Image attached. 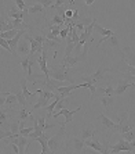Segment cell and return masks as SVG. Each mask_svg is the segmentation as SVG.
<instances>
[{
	"label": "cell",
	"instance_id": "obj_4",
	"mask_svg": "<svg viewBox=\"0 0 135 154\" xmlns=\"http://www.w3.org/2000/svg\"><path fill=\"white\" fill-rule=\"evenodd\" d=\"M134 149H135V142L134 140H132V142H127V140L123 139V137H121L116 144H110V153L112 154L124 153V151L130 153V151H132Z\"/></svg>",
	"mask_w": 135,
	"mask_h": 154
},
{
	"label": "cell",
	"instance_id": "obj_34",
	"mask_svg": "<svg viewBox=\"0 0 135 154\" xmlns=\"http://www.w3.org/2000/svg\"><path fill=\"white\" fill-rule=\"evenodd\" d=\"M121 137L125 139L127 142H132V140L135 139V129L132 128V129H130V131H127V132L121 133Z\"/></svg>",
	"mask_w": 135,
	"mask_h": 154
},
{
	"label": "cell",
	"instance_id": "obj_22",
	"mask_svg": "<svg viewBox=\"0 0 135 154\" xmlns=\"http://www.w3.org/2000/svg\"><path fill=\"white\" fill-rule=\"evenodd\" d=\"M101 94H108V96H114V88L112 83H109L108 86L105 88H96V92H95V97L96 96H101Z\"/></svg>",
	"mask_w": 135,
	"mask_h": 154
},
{
	"label": "cell",
	"instance_id": "obj_5",
	"mask_svg": "<svg viewBox=\"0 0 135 154\" xmlns=\"http://www.w3.org/2000/svg\"><path fill=\"white\" fill-rule=\"evenodd\" d=\"M84 146H85V143L83 139L76 137V136H70V137H68L66 143H65V151L72 150V151H75V153H82Z\"/></svg>",
	"mask_w": 135,
	"mask_h": 154
},
{
	"label": "cell",
	"instance_id": "obj_47",
	"mask_svg": "<svg viewBox=\"0 0 135 154\" xmlns=\"http://www.w3.org/2000/svg\"><path fill=\"white\" fill-rule=\"evenodd\" d=\"M131 88H134L135 89V76L132 78V81H131Z\"/></svg>",
	"mask_w": 135,
	"mask_h": 154
},
{
	"label": "cell",
	"instance_id": "obj_6",
	"mask_svg": "<svg viewBox=\"0 0 135 154\" xmlns=\"http://www.w3.org/2000/svg\"><path fill=\"white\" fill-rule=\"evenodd\" d=\"M108 71H112V68H108V67H99L94 74H91V75H84V76H82V79L84 81V82H90V83H93V85H95L96 82H101V81H102L105 72H108Z\"/></svg>",
	"mask_w": 135,
	"mask_h": 154
},
{
	"label": "cell",
	"instance_id": "obj_46",
	"mask_svg": "<svg viewBox=\"0 0 135 154\" xmlns=\"http://www.w3.org/2000/svg\"><path fill=\"white\" fill-rule=\"evenodd\" d=\"M94 2H95V0H84V4L85 6H93Z\"/></svg>",
	"mask_w": 135,
	"mask_h": 154
},
{
	"label": "cell",
	"instance_id": "obj_38",
	"mask_svg": "<svg viewBox=\"0 0 135 154\" xmlns=\"http://www.w3.org/2000/svg\"><path fill=\"white\" fill-rule=\"evenodd\" d=\"M10 136H15V135L11 132V131H1V129H0V142L3 139H7V137H10Z\"/></svg>",
	"mask_w": 135,
	"mask_h": 154
},
{
	"label": "cell",
	"instance_id": "obj_19",
	"mask_svg": "<svg viewBox=\"0 0 135 154\" xmlns=\"http://www.w3.org/2000/svg\"><path fill=\"white\" fill-rule=\"evenodd\" d=\"M48 139H50V135H48V133H43L42 136H39L36 139L40 144H42V154L51 153L50 149H48Z\"/></svg>",
	"mask_w": 135,
	"mask_h": 154
},
{
	"label": "cell",
	"instance_id": "obj_2",
	"mask_svg": "<svg viewBox=\"0 0 135 154\" xmlns=\"http://www.w3.org/2000/svg\"><path fill=\"white\" fill-rule=\"evenodd\" d=\"M65 128H66L65 125H61L57 135L50 136V139H48V149L51 153L65 151V143H66V129Z\"/></svg>",
	"mask_w": 135,
	"mask_h": 154
},
{
	"label": "cell",
	"instance_id": "obj_8",
	"mask_svg": "<svg viewBox=\"0 0 135 154\" xmlns=\"http://www.w3.org/2000/svg\"><path fill=\"white\" fill-rule=\"evenodd\" d=\"M98 121H99V124L103 126V128H106V129H109L110 132H112V135H113L114 132H119V125L116 124V122H113L110 118H108L105 114H102L101 112L99 115H98Z\"/></svg>",
	"mask_w": 135,
	"mask_h": 154
},
{
	"label": "cell",
	"instance_id": "obj_13",
	"mask_svg": "<svg viewBox=\"0 0 135 154\" xmlns=\"http://www.w3.org/2000/svg\"><path fill=\"white\" fill-rule=\"evenodd\" d=\"M29 51H30V43L24 36V39L21 38V40H19V43L17 46V54L18 56H28Z\"/></svg>",
	"mask_w": 135,
	"mask_h": 154
},
{
	"label": "cell",
	"instance_id": "obj_23",
	"mask_svg": "<svg viewBox=\"0 0 135 154\" xmlns=\"http://www.w3.org/2000/svg\"><path fill=\"white\" fill-rule=\"evenodd\" d=\"M75 47H76V45H75V42H73V39H72V35L69 33L66 38V47H65V57L64 58L72 56V51L75 50Z\"/></svg>",
	"mask_w": 135,
	"mask_h": 154
},
{
	"label": "cell",
	"instance_id": "obj_1",
	"mask_svg": "<svg viewBox=\"0 0 135 154\" xmlns=\"http://www.w3.org/2000/svg\"><path fill=\"white\" fill-rule=\"evenodd\" d=\"M77 72V69L75 67H66V65H53L48 68V75L55 81L59 82H69L75 83V74Z\"/></svg>",
	"mask_w": 135,
	"mask_h": 154
},
{
	"label": "cell",
	"instance_id": "obj_30",
	"mask_svg": "<svg viewBox=\"0 0 135 154\" xmlns=\"http://www.w3.org/2000/svg\"><path fill=\"white\" fill-rule=\"evenodd\" d=\"M14 94L17 96L18 104H21L22 107H28V101H26L25 96H24V92H22V89H18L17 92H14Z\"/></svg>",
	"mask_w": 135,
	"mask_h": 154
},
{
	"label": "cell",
	"instance_id": "obj_40",
	"mask_svg": "<svg viewBox=\"0 0 135 154\" xmlns=\"http://www.w3.org/2000/svg\"><path fill=\"white\" fill-rule=\"evenodd\" d=\"M14 2H15V4H17L18 10H21V11L28 10V7H26V4H25V2H24V0H14Z\"/></svg>",
	"mask_w": 135,
	"mask_h": 154
},
{
	"label": "cell",
	"instance_id": "obj_32",
	"mask_svg": "<svg viewBox=\"0 0 135 154\" xmlns=\"http://www.w3.org/2000/svg\"><path fill=\"white\" fill-rule=\"evenodd\" d=\"M18 33V29H10V31H6V32H0V38H4V39H13L15 35Z\"/></svg>",
	"mask_w": 135,
	"mask_h": 154
},
{
	"label": "cell",
	"instance_id": "obj_37",
	"mask_svg": "<svg viewBox=\"0 0 135 154\" xmlns=\"http://www.w3.org/2000/svg\"><path fill=\"white\" fill-rule=\"evenodd\" d=\"M70 33V26H66V28H62L61 29V32H59V38L62 40H66V38H68V35Z\"/></svg>",
	"mask_w": 135,
	"mask_h": 154
},
{
	"label": "cell",
	"instance_id": "obj_16",
	"mask_svg": "<svg viewBox=\"0 0 135 154\" xmlns=\"http://www.w3.org/2000/svg\"><path fill=\"white\" fill-rule=\"evenodd\" d=\"M26 82H28V79H26V76H24V78L21 79V89H22V92H24V96H25L26 101H28V106H29V104H32L33 99H35L36 96H39V94H37V92L30 93L28 90V88H26Z\"/></svg>",
	"mask_w": 135,
	"mask_h": 154
},
{
	"label": "cell",
	"instance_id": "obj_9",
	"mask_svg": "<svg viewBox=\"0 0 135 154\" xmlns=\"http://www.w3.org/2000/svg\"><path fill=\"white\" fill-rule=\"evenodd\" d=\"M80 110H82V106H79L76 110H66V108H62V110H59L58 112H54L53 117H54V118H58L59 115H64V117H65V122L62 124V125L66 126L69 122H72V118H73V115H75L76 112H79Z\"/></svg>",
	"mask_w": 135,
	"mask_h": 154
},
{
	"label": "cell",
	"instance_id": "obj_10",
	"mask_svg": "<svg viewBox=\"0 0 135 154\" xmlns=\"http://www.w3.org/2000/svg\"><path fill=\"white\" fill-rule=\"evenodd\" d=\"M95 133H96V131L93 124H85V125H83L82 129H80L79 137L83 140H87V139H91V137L95 136Z\"/></svg>",
	"mask_w": 135,
	"mask_h": 154
},
{
	"label": "cell",
	"instance_id": "obj_14",
	"mask_svg": "<svg viewBox=\"0 0 135 154\" xmlns=\"http://www.w3.org/2000/svg\"><path fill=\"white\" fill-rule=\"evenodd\" d=\"M61 45H64V42H58V40H51V39L44 38V42H43V50H46V51L54 50L55 51V56H57V51H58V49H59Z\"/></svg>",
	"mask_w": 135,
	"mask_h": 154
},
{
	"label": "cell",
	"instance_id": "obj_26",
	"mask_svg": "<svg viewBox=\"0 0 135 154\" xmlns=\"http://www.w3.org/2000/svg\"><path fill=\"white\" fill-rule=\"evenodd\" d=\"M26 14H28V10H25V11L18 10L17 11L15 8H13V10L7 11V17L8 18H13V20H17V18H19V20H24Z\"/></svg>",
	"mask_w": 135,
	"mask_h": 154
},
{
	"label": "cell",
	"instance_id": "obj_39",
	"mask_svg": "<svg viewBox=\"0 0 135 154\" xmlns=\"http://www.w3.org/2000/svg\"><path fill=\"white\" fill-rule=\"evenodd\" d=\"M32 132H33V126H30V128H21V129H19V135L26 136V137H28Z\"/></svg>",
	"mask_w": 135,
	"mask_h": 154
},
{
	"label": "cell",
	"instance_id": "obj_43",
	"mask_svg": "<svg viewBox=\"0 0 135 154\" xmlns=\"http://www.w3.org/2000/svg\"><path fill=\"white\" fill-rule=\"evenodd\" d=\"M33 39L37 40L39 43H42L43 45V42H44V36H43L42 33H33Z\"/></svg>",
	"mask_w": 135,
	"mask_h": 154
},
{
	"label": "cell",
	"instance_id": "obj_25",
	"mask_svg": "<svg viewBox=\"0 0 135 154\" xmlns=\"http://www.w3.org/2000/svg\"><path fill=\"white\" fill-rule=\"evenodd\" d=\"M85 146L91 147V149H94L95 151H98V153H102L103 154V143H99V142H96V140H93V139H87L84 140Z\"/></svg>",
	"mask_w": 135,
	"mask_h": 154
},
{
	"label": "cell",
	"instance_id": "obj_11",
	"mask_svg": "<svg viewBox=\"0 0 135 154\" xmlns=\"http://www.w3.org/2000/svg\"><path fill=\"white\" fill-rule=\"evenodd\" d=\"M24 36H25L26 39L29 40V43H30V51H29V56H33L35 53L42 54V51H43V45L42 43H39L37 40H35L33 39V36H30V33H28V32H26Z\"/></svg>",
	"mask_w": 135,
	"mask_h": 154
},
{
	"label": "cell",
	"instance_id": "obj_24",
	"mask_svg": "<svg viewBox=\"0 0 135 154\" xmlns=\"http://www.w3.org/2000/svg\"><path fill=\"white\" fill-rule=\"evenodd\" d=\"M14 117L18 119V121H26L28 118H30V117H32V114H30V111H28V110H26V107H22L21 110H17V111H15Z\"/></svg>",
	"mask_w": 135,
	"mask_h": 154
},
{
	"label": "cell",
	"instance_id": "obj_18",
	"mask_svg": "<svg viewBox=\"0 0 135 154\" xmlns=\"http://www.w3.org/2000/svg\"><path fill=\"white\" fill-rule=\"evenodd\" d=\"M39 13H42L43 17H44V20H46V17H47V11H46V8L43 7L42 4L35 3L33 6H29V7H28V14H29V15L39 14Z\"/></svg>",
	"mask_w": 135,
	"mask_h": 154
},
{
	"label": "cell",
	"instance_id": "obj_31",
	"mask_svg": "<svg viewBox=\"0 0 135 154\" xmlns=\"http://www.w3.org/2000/svg\"><path fill=\"white\" fill-rule=\"evenodd\" d=\"M105 42L109 43L110 47H114V49H119V36L116 35V33H113L112 36H109Z\"/></svg>",
	"mask_w": 135,
	"mask_h": 154
},
{
	"label": "cell",
	"instance_id": "obj_27",
	"mask_svg": "<svg viewBox=\"0 0 135 154\" xmlns=\"http://www.w3.org/2000/svg\"><path fill=\"white\" fill-rule=\"evenodd\" d=\"M13 21L10 20H6L4 18V14H1V18H0V32H6V31H10L13 29Z\"/></svg>",
	"mask_w": 135,
	"mask_h": 154
},
{
	"label": "cell",
	"instance_id": "obj_44",
	"mask_svg": "<svg viewBox=\"0 0 135 154\" xmlns=\"http://www.w3.org/2000/svg\"><path fill=\"white\" fill-rule=\"evenodd\" d=\"M6 106V94L4 92H0V108H3Z\"/></svg>",
	"mask_w": 135,
	"mask_h": 154
},
{
	"label": "cell",
	"instance_id": "obj_36",
	"mask_svg": "<svg viewBox=\"0 0 135 154\" xmlns=\"http://www.w3.org/2000/svg\"><path fill=\"white\" fill-rule=\"evenodd\" d=\"M35 3L42 4V6L46 8V10H48V8H50L51 6L55 3V0H35Z\"/></svg>",
	"mask_w": 135,
	"mask_h": 154
},
{
	"label": "cell",
	"instance_id": "obj_20",
	"mask_svg": "<svg viewBox=\"0 0 135 154\" xmlns=\"http://www.w3.org/2000/svg\"><path fill=\"white\" fill-rule=\"evenodd\" d=\"M128 88H131V82H130V81H127V79L124 78L123 81H120V82H119V85L116 86V88H114V94L120 96V94L124 93Z\"/></svg>",
	"mask_w": 135,
	"mask_h": 154
},
{
	"label": "cell",
	"instance_id": "obj_29",
	"mask_svg": "<svg viewBox=\"0 0 135 154\" xmlns=\"http://www.w3.org/2000/svg\"><path fill=\"white\" fill-rule=\"evenodd\" d=\"M13 26H14V29H18V31H21V29H26V28H32L28 22H24V20H19V18L13 20Z\"/></svg>",
	"mask_w": 135,
	"mask_h": 154
},
{
	"label": "cell",
	"instance_id": "obj_7",
	"mask_svg": "<svg viewBox=\"0 0 135 154\" xmlns=\"http://www.w3.org/2000/svg\"><path fill=\"white\" fill-rule=\"evenodd\" d=\"M117 125H119V132L124 133L130 129H132V124L130 122V118H128V112L127 111H121L120 114H117Z\"/></svg>",
	"mask_w": 135,
	"mask_h": 154
},
{
	"label": "cell",
	"instance_id": "obj_41",
	"mask_svg": "<svg viewBox=\"0 0 135 154\" xmlns=\"http://www.w3.org/2000/svg\"><path fill=\"white\" fill-rule=\"evenodd\" d=\"M0 46H1L3 49H6L7 51H10V53H11V47H10V45H8L7 39H4V38H0Z\"/></svg>",
	"mask_w": 135,
	"mask_h": 154
},
{
	"label": "cell",
	"instance_id": "obj_45",
	"mask_svg": "<svg viewBox=\"0 0 135 154\" xmlns=\"http://www.w3.org/2000/svg\"><path fill=\"white\" fill-rule=\"evenodd\" d=\"M65 17H66V18H72V17H73V10L66 8V10H65ZM66 18H65V20H66Z\"/></svg>",
	"mask_w": 135,
	"mask_h": 154
},
{
	"label": "cell",
	"instance_id": "obj_15",
	"mask_svg": "<svg viewBox=\"0 0 135 154\" xmlns=\"http://www.w3.org/2000/svg\"><path fill=\"white\" fill-rule=\"evenodd\" d=\"M94 31H95V32H98V33H101V35L103 36L102 39L99 40V42H98V45H102L103 42H105V40L108 39V38H109V36H112L113 35V31H112V29H106V28H102V26L99 25V24H98V22H94Z\"/></svg>",
	"mask_w": 135,
	"mask_h": 154
},
{
	"label": "cell",
	"instance_id": "obj_28",
	"mask_svg": "<svg viewBox=\"0 0 135 154\" xmlns=\"http://www.w3.org/2000/svg\"><path fill=\"white\" fill-rule=\"evenodd\" d=\"M99 100H101V103L103 104V107L105 108H109L110 106H113V103H114L113 96H108V94H101Z\"/></svg>",
	"mask_w": 135,
	"mask_h": 154
},
{
	"label": "cell",
	"instance_id": "obj_3",
	"mask_svg": "<svg viewBox=\"0 0 135 154\" xmlns=\"http://www.w3.org/2000/svg\"><path fill=\"white\" fill-rule=\"evenodd\" d=\"M39 97H37V101L33 106V111H37L40 108H46L48 106L51 99H55V92H51V90H43V89H37L36 90Z\"/></svg>",
	"mask_w": 135,
	"mask_h": 154
},
{
	"label": "cell",
	"instance_id": "obj_33",
	"mask_svg": "<svg viewBox=\"0 0 135 154\" xmlns=\"http://www.w3.org/2000/svg\"><path fill=\"white\" fill-rule=\"evenodd\" d=\"M29 61H30V57H29V54H28V56H25V57H24V60L21 61V67H22V71H24L25 76H26V74H28L29 68H30V65H29Z\"/></svg>",
	"mask_w": 135,
	"mask_h": 154
},
{
	"label": "cell",
	"instance_id": "obj_48",
	"mask_svg": "<svg viewBox=\"0 0 135 154\" xmlns=\"http://www.w3.org/2000/svg\"><path fill=\"white\" fill-rule=\"evenodd\" d=\"M128 2H130V3H131V0H128Z\"/></svg>",
	"mask_w": 135,
	"mask_h": 154
},
{
	"label": "cell",
	"instance_id": "obj_17",
	"mask_svg": "<svg viewBox=\"0 0 135 154\" xmlns=\"http://www.w3.org/2000/svg\"><path fill=\"white\" fill-rule=\"evenodd\" d=\"M47 54H48V51L43 50L42 54H40V57L37 58V63H39L40 71H42L46 76H50L48 75V67H47Z\"/></svg>",
	"mask_w": 135,
	"mask_h": 154
},
{
	"label": "cell",
	"instance_id": "obj_42",
	"mask_svg": "<svg viewBox=\"0 0 135 154\" xmlns=\"http://www.w3.org/2000/svg\"><path fill=\"white\" fill-rule=\"evenodd\" d=\"M66 2H68V0H55V3H54L53 6L48 8V10H55V8L59 7V6H64V4H66Z\"/></svg>",
	"mask_w": 135,
	"mask_h": 154
},
{
	"label": "cell",
	"instance_id": "obj_35",
	"mask_svg": "<svg viewBox=\"0 0 135 154\" xmlns=\"http://www.w3.org/2000/svg\"><path fill=\"white\" fill-rule=\"evenodd\" d=\"M58 99H55V100L53 101L51 104H48L46 107V110H47V118H50V117H53V114H54V108H55V106H57V103H58Z\"/></svg>",
	"mask_w": 135,
	"mask_h": 154
},
{
	"label": "cell",
	"instance_id": "obj_12",
	"mask_svg": "<svg viewBox=\"0 0 135 154\" xmlns=\"http://www.w3.org/2000/svg\"><path fill=\"white\" fill-rule=\"evenodd\" d=\"M26 33V29H21V31H18V33L13 38V39H8V45H10L11 47V54L13 56H18L17 54V46H18V43H19V40H21V38Z\"/></svg>",
	"mask_w": 135,
	"mask_h": 154
},
{
	"label": "cell",
	"instance_id": "obj_21",
	"mask_svg": "<svg viewBox=\"0 0 135 154\" xmlns=\"http://www.w3.org/2000/svg\"><path fill=\"white\" fill-rule=\"evenodd\" d=\"M4 94H6V106H7V108H11V110H14L15 106L18 104L17 96H15L13 92H4Z\"/></svg>",
	"mask_w": 135,
	"mask_h": 154
}]
</instances>
